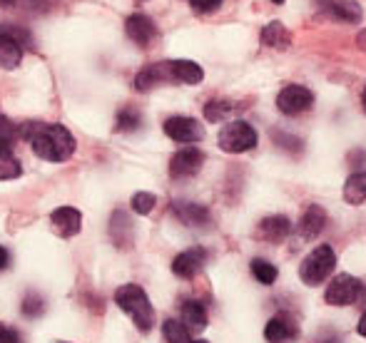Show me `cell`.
I'll return each instance as SVG.
<instances>
[{
    "label": "cell",
    "mask_w": 366,
    "mask_h": 343,
    "mask_svg": "<svg viewBox=\"0 0 366 343\" xmlns=\"http://www.w3.org/2000/svg\"><path fill=\"white\" fill-rule=\"evenodd\" d=\"M20 137L33 147V152L45 162H65L75 152V137L63 125L48 122H23Z\"/></svg>",
    "instance_id": "6da1fadb"
},
{
    "label": "cell",
    "mask_w": 366,
    "mask_h": 343,
    "mask_svg": "<svg viewBox=\"0 0 366 343\" xmlns=\"http://www.w3.org/2000/svg\"><path fill=\"white\" fill-rule=\"evenodd\" d=\"M115 304L135 321V326L140 331H149L154 324V309L149 304L147 294L142 286L137 284H125L115 291Z\"/></svg>",
    "instance_id": "7a4b0ae2"
},
{
    "label": "cell",
    "mask_w": 366,
    "mask_h": 343,
    "mask_svg": "<svg viewBox=\"0 0 366 343\" xmlns=\"http://www.w3.org/2000/svg\"><path fill=\"white\" fill-rule=\"evenodd\" d=\"M334 266H337V257H334V249L329 244H319L307 259L299 266V276H302L304 284L319 286L327 276H332Z\"/></svg>",
    "instance_id": "3957f363"
},
{
    "label": "cell",
    "mask_w": 366,
    "mask_h": 343,
    "mask_svg": "<svg viewBox=\"0 0 366 343\" xmlns=\"http://www.w3.org/2000/svg\"><path fill=\"white\" fill-rule=\"evenodd\" d=\"M217 142H219V147L224 152L239 155V152L254 150V145H257V132H254V127H252L249 122L234 120V122H229V125L222 127Z\"/></svg>",
    "instance_id": "277c9868"
},
{
    "label": "cell",
    "mask_w": 366,
    "mask_h": 343,
    "mask_svg": "<svg viewBox=\"0 0 366 343\" xmlns=\"http://www.w3.org/2000/svg\"><path fill=\"white\" fill-rule=\"evenodd\" d=\"M312 105H314V95L304 85H287L277 95V107L285 115H302V112L312 110Z\"/></svg>",
    "instance_id": "5b68a950"
},
{
    "label": "cell",
    "mask_w": 366,
    "mask_h": 343,
    "mask_svg": "<svg viewBox=\"0 0 366 343\" xmlns=\"http://www.w3.org/2000/svg\"><path fill=\"white\" fill-rule=\"evenodd\" d=\"M362 296V281L349 274H339L327 289V304L332 306H349Z\"/></svg>",
    "instance_id": "8992f818"
},
{
    "label": "cell",
    "mask_w": 366,
    "mask_h": 343,
    "mask_svg": "<svg viewBox=\"0 0 366 343\" xmlns=\"http://www.w3.org/2000/svg\"><path fill=\"white\" fill-rule=\"evenodd\" d=\"M164 135L182 145H192V142L204 140V127L194 117H169L164 122Z\"/></svg>",
    "instance_id": "52a82bcc"
},
{
    "label": "cell",
    "mask_w": 366,
    "mask_h": 343,
    "mask_svg": "<svg viewBox=\"0 0 366 343\" xmlns=\"http://www.w3.org/2000/svg\"><path fill=\"white\" fill-rule=\"evenodd\" d=\"M204 165V155L197 150V147H184V150L174 152V157L169 160V174L174 179H184L192 177V174L199 172V167Z\"/></svg>",
    "instance_id": "ba28073f"
},
{
    "label": "cell",
    "mask_w": 366,
    "mask_h": 343,
    "mask_svg": "<svg viewBox=\"0 0 366 343\" xmlns=\"http://www.w3.org/2000/svg\"><path fill=\"white\" fill-rule=\"evenodd\" d=\"M204 261H207V252L202 247H194V249H187V252L177 254L172 261V271L179 276V279H192L202 271Z\"/></svg>",
    "instance_id": "9c48e42d"
},
{
    "label": "cell",
    "mask_w": 366,
    "mask_h": 343,
    "mask_svg": "<svg viewBox=\"0 0 366 343\" xmlns=\"http://www.w3.org/2000/svg\"><path fill=\"white\" fill-rule=\"evenodd\" d=\"M125 33L132 43H137L140 48L152 43V38L157 35V28H154L152 18H147L145 13H135L125 20Z\"/></svg>",
    "instance_id": "30bf717a"
},
{
    "label": "cell",
    "mask_w": 366,
    "mask_h": 343,
    "mask_svg": "<svg viewBox=\"0 0 366 343\" xmlns=\"http://www.w3.org/2000/svg\"><path fill=\"white\" fill-rule=\"evenodd\" d=\"M50 224H53V229L60 234V237L70 239V237H75V234L80 232L82 214L77 212V209H73V207H60V209H55V212L50 214Z\"/></svg>",
    "instance_id": "8fae6325"
},
{
    "label": "cell",
    "mask_w": 366,
    "mask_h": 343,
    "mask_svg": "<svg viewBox=\"0 0 366 343\" xmlns=\"http://www.w3.org/2000/svg\"><path fill=\"white\" fill-rule=\"evenodd\" d=\"M172 80V73H169V63H154V65H147L145 70H140L135 78V90L140 92H147L152 87L162 85V83H169Z\"/></svg>",
    "instance_id": "7c38bea8"
},
{
    "label": "cell",
    "mask_w": 366,
    "mask_h": 343,
    "mask_svg": "<svg viewBox=\"0 0 366 343\" xmlns=\"http://www.w3.org/2000/svg\"><path fill=\"white\" fill-rule=\"evenodd\" d=\"M264 336L269 343H292L299 336V329L290 316H274V319L267 324Z\"/></svg>",
    "instance_id": "4fadbf2b"
},
{
    "label": "cell",
    "mask_w": 366,
    "mask_h": 343,
    "mask_svg": "<svg viewBox=\"0 0 366 343\" xmlns=\"http://www.w3.org/2000/svg\"><path fill=\"white\" fill-rule=\"evenodd\" d=\"M290 232H292V222L287 217H282V214L262 219L259 229H257V234L262 239H267V242H282L285 237H290Z\"/></svg>",
    "instance_id": "5bb4252c"
},
{
    "label": "cell",
    "mask_w": 366,
    "mask_h": 343,
    "mask_svg": "<svg viewBox=\"0 0 366 343\" xmlns=\"http://www.w3.org/2000/svg\"><path fill=\"white\" fill-rule=\"evenodd\" d=\"M169 73H172L174 83H184V85H197L204 78L202 68L197 63H192V60H172L169 63Z\"/></svg>",
    "instance_id": "9a60e30c"
},
{
    "label": "cell",
    "mask_w": 366,
    "mask_h": 343,
    "mask_svg": "<svg viewBox=\"0 0 366 343\" xmlns=\"http://www.w3.org/2000/svg\"><path fill=\"white\" fill-rule=\"evenodd\" d=\"M324 224H327V214H324L319 207H309L307 212L302 214V219H299L297 234L302 239H314L324 229Z\"/></svg>",
    "instance_id": "2e32d148"
},
{
    "label": "cell",
    "mask_w": 366,
    "mask_h": 343,
    "mask_svg": "<svg viewBox=\"0 0 366 343\" xmlns=\"http://www.w3.org/2000/svg\"><path fill=\"white\" fill-rule=\"evenodd\" d=\"M322 10H327L337 20H347V23H359L362 20V8L354 0H324Z\"/></svg>",
    "instance_id": "e0dca14e"
},
{
    "label": "cell",
    "mask_w": 366,
    "mask_h": 343,
    "mask_svg": "<svg viewBox=\"0 0 366 343\" xmlns=\"http://www.w3.org/2000/svg\"><path fill=\"white\" fill-rule=\"evenodd\" d=\"M172 212L177 214L179 222L189 224V227H204L209 222V214L204 207L199 204H189V202H174L172 204Z\"/></svg>",
    "instance_id": "ac0fdd59"
},
{
    "label": "cell",
    "mask_w": 366,
    "mask_h": 343,
    "mask_svg": "<svg viewBox=\"0 0 366 343\" xmlns=\"http://www.w3.org/2000/svg\"><path fill=\"white\" fill-rule=\"evenodd\" d=\"M23 60V45L15 38L0 33V70H13Z\"/></svg>",
    "instance_id": "d6986e66"
},
{
    "label": "cell",
    "mask_w": 366,
    "mask_h": 343,
    "mask_svg": "<svg viewBox=\"0 0 366 343\" xmlns=\"http://www.w3.org/2000/svg\"><path fill=\"white\" fill-rule=\"evenodd\" d=\"M262 45L274 50H287L292 45V33L282 23H269L262 30Z\"/></svg>",
    "instance_id": "ffe728a7"
},
{
    "label": "cell",
    "mask_w": 366,
    "mask_h": 343,
    "mask_svg": "<svg viewBox=\"0 0 366 343\" xmlns=\"http://www.w3.org/2000/svg\"><path fill=\"white\" fill-rule=\"evenodd\" d=\"M182 324L189 331H199L207 326V309L199 301H184L182 304Z\"/></svg>",
    "instance_id": "44dd1931"
},
{
    "label": "cell",
    "mask_w": 366,
    "mask_h": 343,
    "mask_svg": "<svg viewBox=\"0 0 366 343\" xmlns=\"http://www.w3.org/2000/svg\"><path fill=\"white\" fill-rule=\"evenodd\" d=\"M344 202L354 204V207L366 202V172H354L347 179V184H344Z\"/></svg>",
    "instance_id": "7402d4cb"
},
{
    "label": "cell",
    "mask_w": 366,
    "mask_h": 343,
    "mask_svg": "<svg viewBox=\"0 0 366 343\" xmlns=\"http://www.w3.org/2000/svg\"><path fill=\"white\" fill-rule=\"evenodd\" d=\"M162 336L167 343H207V341H194L189 336V329L182 324V321H174V319H167L162 324Z\"/></svg>",
    "instance_id": "603a6c76"
},
{
    "label": "cell",
    "mask_w": 366,
    "mask_h": 343,
    "mask_svg": "<svg viewBox=\"0 0 366 343\" xmlns=\"http://www.w3.org/2000/svg\"><path fill=\"white\" fill-rule=\"evenodd\" d=\"M18 137H20V127H15L8 117L0 115V155H10Z\"/></svg>",
    "instance_id": "cb8c5ba5"
},
{
    "label": "cell",
    "mask_w": 366,
    "mask_h": 343,
    "mask_svg": "<svg viewBox=\"0 0 366 343\" xmlns=\"http://www.w3.org/2000/svg\"><path fill=\"white\" fill-rule=\"evenodd\" d=\"M252 274H254V279L259 281V284H264V286H272L277 281V269L264 259L252 261Z\"/></svg>",
    "instance_id": "d4e9b609"
},
{
    "label": "cell",
    "mask_w": 366,
    "mask_h": 343,
    "mask_svg": "<svg viewBox=\"0 0 366 343\" xmlns=\"http://www.w3.org/2000/svg\"><path fill=\"white\" fill-rule=\"evenodd\" d=\"M140 125H142L140 112L132 110V107H125V110H120V115H117V130H120V132H135Z\"/></svg>",
    "instance_id": "484cf974"
},
{
    "label": "cell",
    "mask_w": 366,
    "mask_h": 343,
    "mask_svg": "<svg viewBox=\"0 0 366 343\" xmlns=\"http://www.w3.org/2000/svg\"><path fill=\"white\" fill-rule=\"evenodd\" d=\"M23 174V167H20L18 157L10 152V155H0V179H15Z\"/></svg>",
    "instance_id": "4316f807"
},
{
    "label": "cell",
    "mask_w": 366,
    "mask_h": 343,
    "mask_svg": "<svg viewBox=\"0 0 366 343\" xmlns=\"http://www.w3.org/2000/svg\"><path fill=\"white\" fill-rule=\"evenodd\" d=\"M154 204H157V197L149 192H137L135 197H132V209H135L137 214H149L154 209Z\"/></svg>",
    "instance_id": "83f0119b"
},
{
    "label": "cell",
    "mask_w": 366,
    "mask_h": 343,
    "mask_svg": "<svg viewBox=\"0 0 366 343\" xmlns=\"http://www.w3.org/2000/svg\"><path fill=\"white\" fill-rule=\"evenodd\" d=\"M45 311V304H43V299H40L38 294H28L25 296V301H23V314L28 316V319H38L40 314Z\"/></svg>",
    "instance_id": "f1b7e54d"
},
{
    "label": "cell",
    "mask_w": 366,
    "mask_h": 343,
    "mask_svg": "<svg viewBox=\"0 0 366 343\" xmlns=\"http://www.w3.org/2000/svg\"><path fill=\"white\" fill-rule=\"evenodd\" d=\"M229 110H232V107L224 105V102H209V105L204 107V117H207V120H212V122H217L219 117H224Z\"/></svg>",
    "instance_id": "f546056e"
},
{
    "label": "cell",
    "mask_w": 366,
    "mask_h": 343,
    "mask_svg": "<svg viewBox=\"0 0 366 343\" xmlns=\"http://www.w3.org/2000/svg\"><path fill=\"white\" fill-rule=\"evenodd\" d=\"M189 5H192L194 10H197V13H214V10L219 8L222 5V0H189Z\"/></svg>",
    "instance_id": "4dcf8cb0"
},
{
    "label": "cell",
    "mask_w": 366,
    "mask_h": 343,
    "mask_svg": "<svg viewBox=\"0 0 366 343\" xmlns=\"http://www.w3.org/2000/svg\"><path fill=\"white\" fill-rule=\"evenodd\" d=\"M0 343H23V339H20V334L15 329L0 324Z\"/></svg>",
    "instance_id": "1f68e13d"
},
{
    "label": "cell",
    "mask_w": 366,
    "mask_h": 343,
    "mask_svg": "<svg viewBox=\"0 0 366 343\" xmlns=\"http://www.w3.org/2000/svg\"><path fill=\"white\" fill-rule=\"evenodd\" d=\"M8 264H10V254H8V249H5V247H0V271H3Z\"/></svg>",
    "instance_id": "d6a6232c"
},
{
    "label": "cell",
    "mask_w": 366,
    "mask_h": 343,
    "mask_svg": "<svg viewBox=\"0 0 366 343\" xmlns=\"http://www.w3.org/2000/svg\"><path fill=\"white\" fill-rule=\"evenodd\" d=\"M357 45H359V48H362L364 53H366V28L362 30V33L357 35Z\"/></svg>",
    "instance_id": "836d02e7"
},
{
    "label": "cell",
    "mask_w": 366,
    "mask_h": 343,
    "mask_svg": "<svg viewBox=\"0 0 366 343\" xmlns=\"http://www.w3.org/2000/svg\"><path fill=\"white\" fill-rule=\"evenodd\" d=\"M359 334L366 336V311H364V316L359 319Z\"/></svg>",
    "instance_id": "e575fe53"
},
{
    "label": "cell",
    "mask_w": 366,
    "mask_h": 343,
    "mask_svg": "<svg viewBox=\"0 0 366 343\" xmlns=\"http://www.w3.org/2000/svg\"><path fill=\"white\" fill-rule=\"evenodd\" d=\"M15 0H0V5H3V8H8V5H13Z\"/></svg>",
    "instance_id": "d590c367"
},
{
    "label": "cell",
    "mask_w": 366,
    "mask_h": 343,
    "mask_svg": "<svg viewBox=\"0 0 366 343\" xmlns=\"http://www.w3.org/2000/svg\"><path fill=\"white\" fill-rule=\"evenodd\" d=\"M362 107H364V112H366V90H364V95H362Z\"/></svg>",
    "instance_id": "8d00e7d4"
},
{
    "label": "cell",
    "mask_w": 366,
    "mask_h": 343,
    "mask_svg": "<svg viewBox=\"0 0 366 343\" xmlns=\"http://www.w3.org/2000/svg\"><path fill=\"white\" fill-rule=\"evenodd\" d=\"M272 3H277V5H282V3H285V0H272Z\"/></svg>",
    "instance_id": "74e56055"
}]
</instances>
